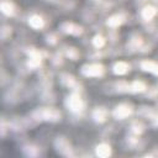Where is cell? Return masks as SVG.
Here are the masks:
<instances>
[{"instance_id":"e0dca14e","label":"cell","mask_w":158,"mask_h":158,"mask_svg":"<svg viewBox=\"0 0 158 158\" xmlns=\"http://www.w3.org/2000/svg\"><path fill=\"white\" fill-rule=\"evenodd\" d=\"M116 90L118 93H127L130 91V84H127L126 81L121 80V81H117L116 83Z\"/></svg>"},{"instance_id":"2e32d148","label":"cell","mask_w":158,"mask_h":158,"mask_svg":"<svg viewBox=\"0 0 158 158\" xmlns=\"http://www.w3.org/2000/svg\"><path fill=\"white\" fill-rule=\"evenodd\" d=\"M157 14V10L153 7V6H146L143 10H142V17L144 20H151L154 17V15Z\"/></svg>"},{"instance_id":"9a60e30c","label":"cell","mask_w":158,"mask_h":158,"mask_svg":"<svg viewBox=\"0 0 158 158\" xmlns=\"http://www.w3.org/2000/svg\"><path fill=\"white\" fill-rule=\"evenodd\" d=\"M146 89H147L146 84L141 80H136L130 85V91H132V93H143Z\"/></svg>"},{"instance_id":"30bf717a","label":"cell","mask_w":158,"mask_h":158,"mask_svg":"<svg viewBox=\"0 0 158 158\" xmlns=\"http://www.w3.org/2000/svg\"><path fill=\"white\" fill-rule=\"evenodd\" d=\"M28 25L35 30H40L44 26V20L40 15H32L28 19Z\"/></svg>"},{"instance_id":"7c38bea8","label":"cell","mask_w":158,"mask_h":158,"mask_svg":"<svg viewBox=\"0 0 158 158\" xmlns=\"http://www.w3.org/2000/svg\"><path fill=\"white\" fill-rule=\"evenodd\" d=\"M106 116H107V111H106L104 107H96V109L93 111V118H94L96 122H99V123L104 122V121L106 120Z\"/></svg>"},{"instance_id":"ffe728a7","label":"cell","mask_w":158,"mask_h":158,"mask_svg":"<svg viewBox=\"0 0 158 158\" xmlns=\"http://www.w3.org/2000/svg\"><path fill=\"white\" fill-rule=\"evenodd\" d=\"M93 44H94L96 48H101V47H104V44H105V38H104L102 36L98 35V36L94 37V40H93Z\"/></svg>"},{"instance_id":"ac0fdd59","label":"cell","mask_w":158,"mask_h":158,"mask_svg":"<svg viewBox=\"0 0 158 158\" xmlns=\"http://www.w3.org/2000/svg\"><path fill=\"white\" fill-rule=\"evenodd\" d=\"M131 128H132V132H133L135 135H141V133L144 131V125H143L142 122H135Z\"/></svg>"},{"instance_id":"277c9868","label":"cell","mask_w":158,"mask_h":158,"mask_svg":"<svg viewBox=\"0 0 158 158\" xmlns=\"http://www.w3.org/2000/svg\"><path fill=\"white\" fill-rule=\"evenodd\" d=\"M67 107L73 112H79L84 109V102L78 94H72L67 99Z\"/></svg>"},{"instance_id":"d6986e66","label":"cell","mask_w":158,"mask_h":158,"mask_svg":"<svg viewBox=\"0 0 158 158\" xmlns=\"http://www.w3.org/2000/svg\"><path fill=\"white\" fill-rule=\"evenodd\" d=\"M23 152H25L26 156H30V157H35V156L38 154L37 148L33 147V146H26V147H23Z\"/></svg>"},{"instance_id":"7402d4cb","label":"cell","mask_w":158,"mask_h":158,"mask_svg":"<svg viewBox=\"0 0 158 158\" xmlns=\"http://www.w3.org/2000/svg\"><path fill=\"white\" fill-rule=\"evenodd\" d=\"M10 35H11V27L4 25V26L1 27V38H2V40H6Z\"/></svg>"},{"instance_id":"44dd1931","label":"cell","mask_w":158,"mask_h":158,"mask_svg":"<svg viewBox=\"0 0 158 158\" xmlns=\"http://www.w3.org/2000/svg\"><path fill=\"white\" fill-rule=\"evenodd\" d=\"M67 56L70 58V59H73V60H75L78 57H79V52L74 48V47H69L68 49H67Z\"/></svg>"},{"instance_id":"8992f818","label":"cell","mask_w":158,"mask_h":158,"mask_svg":"<svg viewBox=\"0 0 158 158\" xmlns=\"http://www.w3.org/2000/svg\"><path fill=\"white\" fill-rule=\"evenodd\" d=\"M60 28L64 33H68V35H72V36H79L83 33V28L81 26L77 25V23H73V22H64L60 25Z\"/></svg>"},{"instance_id":"9c48e42d","label":"cell","mask_w":158,"mask_h":158,"mask_svg":"<svg viewBox=\"0 0 158 158\" xmlns=\"http://www.w3.org/2000/svg\"><path fill=\"white\" fill-rule=\"evenodd\" d=\"M123 21H125V16L122 14H115V15H112V16L109 17V20H107L106 23H107V26L115 28V27H118Z\"/></svg>"},{"instance_id":"5b68a950","label":"cell","mask_w":158,"mask_h":158,"mask_svg":"<svg viewBox=\"0 0 158 158\" xmlns=\"http://www.w3.org/2000/svg\"><path fill=\"white\" fill-rule=\"evenodd\" d=\"M131 112H132V107H131L130 105H127V104H120V105H117V106L114 109L112 115H114L115 118L122 120V118L130 116Z\"/></svg>"},{"instance_id":"5bb4252c","label":"cell","mask_w":158,"mask_h":158,"mask_svg":"<svg viewBox=\"0 0 158 158\" xmlns=\"http://www.w3.org/2000/svg\"><path fill=\"white\" fill-rule=\"evenodd\" d=\"M114 73L115 74H118V75H122V74H125V73H127V70L130 69V65L126 63V62H117V63H115L114 64Z\"/></svg>"},{"instance_id":"ba28073f","label":"cell","mask_w":158,"mask_h":158,"mask_svg":"<svg viewBox=\"0 0 158 158\" xmlns=\"http://www.w3.org/2000/svg\"><path fill=\"white\" fill-rule=\"evenodd\" d=\"M0 9H1V12L6 16H12L16 11V7L15 5L11 2V1H7V0H2L1 4H0Z\"/></svg>"},{"instance_id":"6da1fadb","label":"cell","mask_w":158,"mask_h":158,"mask_svg":"<svg viewBox=\"0 0 158 158\" xmlns=\"http://www.w3.org/2000/svg\"><path fill=\"white\" fill-rule=\"evenodd\" d=\"M32 117L36 121L57 122L60 118V112L53 107H41V109H37L36 111H33Z\"/></svg>"},{"instance_id":"3957f363","label":"cell","mask_w":158,"mask_h":158,"mask_svg":"<svg viewBox=\"0 0 158 158\" xmlns=\"http://www.w3.org/2000/svg\"><path fill=\"white\" fill-rule=\"evenodd\" d=\"M56 149L64 157H72L73 156V148L70 146V143L68 142V139H65L64 137H58L54 142Z\"/></svg>"},{"instance_id":"52a82bcc","label":"cell","mask_w":158,"mask_h":158,"mask_svg":"<svg viewBox=\"0 0 158 158\" xmlns=\"http://www.w3.org/2000/svg\"><path fill=\"white\" fill-rule=\"evenodd\" d=\"M141 69L148 73H152L154 75H158V63L153 60H142L141 62Z\"/></svg>"},{"instance_id":"7a4b0ae2","label":"cell","mask_w":158,"mask_h":158,"mask_svg":"<svg viewBox=\"0 0 158 158\" xmlns=\"http://www.w3.org/2000/svg\"><path fill=\"white\" fill-rule=\"evenodd\" d=\"M105 69L101 64H85L81 67V74L85 77H101L104 74Z\"/></svg>"},{"instance_id":"8fae6325","label":"cell","mask_w":158,"mask_h":158,"mask_svg":"<svg viewBox=\"0 0 158 158\" xmlns=\"http://www.w3.org/2000/svg\"><path fill=\"white\" fill-rule=\"evenodd\" d=\"M95 152H96V156L98 157H101V158H106L111 154V147L106 143H101L99 146H96L95 148Z\"/></svg>"},{"instance_id":"4fadbf2b","label":"cell","mask_w":158,"mask_h":158,"mask_svg":"<svg viewBox=\"0 0 158 158\" xmlns=\"http://www.w3.org/2000/svg\"><path fill=\"white\" fill-rule=\"evenodd\" d=\"M60 81H62V84L65 85L67 88H75V86L78 85L75 78H74L73 75H70V74H62Z\"/></svg>"},{"instance_id":"603a6c76","label":"cell","mask_w":158,"mask_h":158,"mask_svg":"<svg viewBox=\"0 0 158 158\" xmlns=\"http://www.w3.org/2000/svg\"><path fill=\"white\" fill-rule=\"evenodd\" d=\"M5 133H6V122L5 120H1V136L4 137Z\"/></svg>"}]
</instances>
